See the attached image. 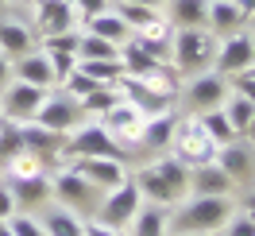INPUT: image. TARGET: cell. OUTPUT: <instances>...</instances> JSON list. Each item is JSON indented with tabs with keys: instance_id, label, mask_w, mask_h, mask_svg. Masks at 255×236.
Segmentation results:
<instances>
[{
	"instance_id": "cell-23",
	"label": "cell",
	"mask_w": 255,
	"mask_h": 236,
	"mask_svg": "<svg viewBox=\"0 0 255 236\" xmlns=\"http://www.w3.org/2000/svg\"><path fill=\"white\" fill-rule=\"evenodd\" d=\"M174 128H178V116H174V112L147 116L143 128H139V143L151 147V151H162V147H170V140H174Z\"/></svg>"
},
{
	"instance_id": "cell-7",
	"label": "cell",
	"mask_w": 255,
	"mask_h": 236,
	"mask_svg": "<svg viewBox=\"0 0 255 236\" xmlns=\"http://www.w3.org/2000/svg\"><path fill=\"white\" fill-rule=\"evenodd\" d=\"M50 89H39V85H27V81H8L4 85V97H0V116L4 120H16V124H27L39 116L43 101H47Z\"/></svg>"
},
{
	"instance_id": "cell-48",
	"label": "cell",
	"mask_w": 255,
	"mask_h": 236,
	"mask_svg": "<svg viewBox=\"0 0 255 236\" xmlns=\"http://www.w3.org/2000/svg\"><path fill=\"white\" fill-rule=\"evenodd\" d=\"M0 236H16L12 229H8V221H0Z\"/></svg>"
},
{
	"instance_id": "cell-51",
	"label": "cell",
	"mask_w": 255,
	"mask_h": 236,
	"mask_svg": "<svg viewBox=\"0 0 255 236\" xmlns=\"http://www.w3.org/2000/svg\"><path fill=\"white\" fill-rule=\"evenodd\" d=\"M66 4H78V0H66Z\"/></svg>"
},
{
	"instance_id": "cell-42",
	"label": "cell",
	"mask_w": 255,
	"mask_h": 236,
	"mask_svg": "<svg viewBox=\"0 0 255 236\" xmlns=\"http://www.w3.org/2000/svg\"><path fill=\"white\" fill-rule=\"evenodd\" d=\"M85 236H124L120 229H109V225H101V221H85Z\"/></svg>"
},
{
	"instance_id": "cell-47",
	"label": "cell",
	"mask_w": 255,
	"mask_h": 236,
	"mask_svg": "<svg viewBox=\"0 0 255 236\" xmlns=\"http://www.w3.org/2000/svg\"><path fill=\"white\" fill-rule=\"evenodd\" d=\"M124 4H143V8H162L166 0H124Z\"/></svg>"
},
{
	"instance_id": "cell-30",
	"label": "cell",
	"mask_w": 255,
	"mask_h": 236,
	"mask_svg": "<svg viewBox=\"0 0 255 236\" xmlns=\"http://www.w3.org/2000/svg\"><path fill=\"white\" fill-rule=\"evenodd\" d=\"M197 120H201V128L209 132V140L217 143V147H224V143L240 140L236 128L228 124V116H224V109H209V112H197Z\"/></svg>"
},
{
	"instance_id": "cell-36",
	"label": "cell",
	"mask_w": 255,
	"mask_h": 236,
	"mask_svg": "<svg viewBox=\"0 0 255 236\" xmlns=\"http://www.w3.org/2000/svg\"><path fill=\"white\" fill-rule=\"evenodd\" d=\"M81 47V31L70 27V31H58V35H47L43 39V50H62V54H78Z\"/></svg>"
},
{
	"instance_id": "cell-1",
	"label": "cell",
	"mask_w": 255,
	"mask_h": 236,
	"mask_svg": "<svg viewBox=\"0 0 255 236\" xmlns=\"http://www.w3.org/2000/svg\"><path fill=\"white\" fill-rule=\"evenodd\" d=\"M131 182L139 186L143 202L166 205V209H174L178 202H186V198H190V167H186V163H178L174 155H162L159 163L143 167Z\"/></svg>"
},
{
	"instance_id": "cell-17",
	"label": "cell",
	"mask_w": 255,
	"mask_h": 236,
	"mask_svg": "<svg viewBox=\"0 0 255 236\" xmlns=\"http://www.w3.org/2000/svg\"><path fill=\"white\" fill-rule=\"evenodd\" d=\"M12 78H16V81H27V85H39V89H54V85H58L54 70H50L47 50H39V47L27 50L23 58L12 62Z\"/></svg>"
},
{
	"instance_id": "cell-28",
	"label": "cell",
	"mask_w": 255,
	"mask_h": 236,
	"mask_svg": "<svg viewBox=\"0 0 255 236\" xmlns=\"http://www.w3.org/2000/svg\"><path fill=\"white\" fill-rule=\"evenodd\" d=\"M8 190L16 194V202H27V205H39L50 198V174H31V178H16V182H8Z\"/></svg>"
},
{
	"instance_id": "cell-6",
	"label": "cell",
	"mask_w": 255,
	"mask_h": 236,
	"mask_svg": "<svg viewBox=\"0 0 255 236\" xmlns=\"http://www.w3.org/2000/svg\"><path fill=\"white\" fill-rule=\"evenodd\" d=\"M139 205H143L139 186H135L131 178H124V182H120L116 190H109V198L101 202L97 221H101V225H109V229H120V233H124L128 225H131V217L139 213Z\"/></svg>"
},
{
	"instance_id": "cell-14",
	"label": "cell",
	"mask_w": 255,
	"mask_h": 236,
	"mask_svg": "<svg viewBox=\"0 0 255 236\" xmlns=\"http://www.w3.org/2000/svg\"><path fill=\"white\" fill-rule=\"evenodd\" d=\"M70 171H78L93 190H105V194L128 178L124 163H116V159H70Z\"/></svg>"
},
{
	"instance_id": "cell-15",
	"label": "cell",
	"mask_w": 255,
	"mask_h": 236,
	"mask_svg": "<svg viewBox=\"0 0 255 236\" xmlns=\"http://www.w3.org/2000/svg\"><path fill=\"white\" fill-rule=\"evenodd\" d=\"M78 23V8L66 4V0H35V31L43 35H58V31H70Z\"/></svg>"
},
{
	"instance_id": "cell-38",
	"label": "cell",
	"mask_w": 255,
	"mask_h": 236,
	"mask_svg": "<svg viewBox=\"0 0 255 236\" xmlns=\"http://www.w3.org/2000/svg\"><path fill=\"white\" fill-rule=\"evenodd\" d=\"M8 229H12L16 236H47V229H43V221L27 217V213H12V217H8Z\"/></svg>"
},
{
	"instance_id": "cell-50",
	"label": "cell",
	"mask_w": 255,
	"mask_h": 236,
	"mask_svg": "<svg viewBox=\"0 0 255 236\" xmlns=\"http://www.w3.org/2000/svg\"><path fill=\"white\" fill-rule=\"evenodd\" d=\"M174 236H201V233H174Z\"/></svg>"
},
{
	"instance_id": "cell-33",
	"label": "cell",
	"mask_w": 255,
	"mask_h": 236,
	"mask_svg": "<svg viewBox=\"0 0 255 236\" xmlns=\"http://www.w3.org/2000/svg\"><path fill=\"white\" fill-rule=\"evenodd\" d=\"M78 58H120V47H116V43H109V39H97V35L81 31Z\"/></svg>"
},
{
	"instance_id": "cell-8",
	"label": "cell",
	"mask_w": 255,
	"mask_h": 236,
	"mask_svg": "<svg viewBox=\"0 0 255 236\" xmlns=\"http://www.w3.org/2000/svg\"><path fill=\"white\" fill-rule=\"evenodd\" d=\"M116 89L124 93V101H131L143 116H162V112H174V93H162L159 85H151L143 78H120Z\"/></svg>"
},
{
	"instance_id": "cell-43",
	"label": "cell",
	"mask_w": 255,
	"mask_h": 236,
	"mask_svg": "<svg viewBox=\"0 0 255 236\" xmlns=\"http://www.w3.org/2000/svg\"><path fill=\"white\" fill-rule=\"evenodd\" d=\"M8 81H12V62H8L4 54H0V89H4Z\"/></svg>"
},
{
	"instance_id": "cell-41",
	"label": "cell",
	"mask_w": 255,
	"mask_h": 236,
	"mask_svg": "<svg viewBox=\"0 0 255 236\" xmlns=\"http://www.w3.org/2000/svg\"><path fill=\"white\" fill-rule=\"evenodd\" d=\"M16 194H12V190H8V186H0V221H8V217H12V213H16Z\"/></svg>"
},
{
	"instance_id": "cell-12",
	"label": "cell",
	"mask_w": 255,
	"mask_h": 236,
	"mask_svg": "<svg viewBox=\"0 0 255 236\" xmlns=\"http://www.w3.org/2000/svg\"><path fill=\"white\" fill-rule=\"evenodd\" d=\"M81 105L74 101V97H66V93H58V97H50L47 93V101H43V109H39V116H35V124H43V128H50V132H74V128L81 124Z\"/></svg>"
},
{
	"instance_id": "cell-44",
	"label": "cell",
	"mask_w": 255,
	"mask_h": 236,
	"mask_svg": "<svg viewBox=\"0 0 255 236\" xmlns=\"http://www.w3.org/2000/svg\"><path fill=\"white\" fill-rule=\"evenodd\" d=\"M240 209H244L248 217H255V190H248V194H244V202H240Z\"/></svg>"
},
{
	"instance_id": "cell-5",
	"label": "cell",
	"mask_w": 255,
	"mask_h": 236,
	"mask_svg": "<svg viewBox=\"0 0 255 236\" xmlns=\"http://www.w3.org/2000/svg\"><path fill=\"white\" fill-rule=\"evenodd\" d=\"M170 155L186 167H201V163H213L217 159V143L209 140V132L201 128L197 116L190 120H178L174 128V140H170Z\"/></svg>"
},
{
	"instance_id": "cell-45",
	"label": "cell",
	"mask_w": 255,
	"mask_h": 236,
	"mask_svg": "<svg viewBox=\"0 0 255 236\" xmlns=\"http://www.w3.org/2000/svg\"><path fill=\"white\" fill-rule=\"evenodd\" d=\"M236 8L244 12V16H255V0H236Z\"/></svg>"
},
{
	"instance_id": "cell-4",
	"label": "cell",
	"mask_w": 255,
	"mask_h": 236,
	"mask_svg": "<svg viewBox=\"0 0 255 236\" xmlns=\"http://www.w3.org/2000/svg\"><path fill=\"white\" fill-rule=\"evenodd\" d=\"M62 155L66 159H116V163H124L128 147L93 120V124H78L70 136H66Z\"/></svg>"
},
{
	"instance_id": "cell-22",
	"label": "cell",
	"mask_w": 255,
	"mask_h": 236,
	"mask_svg": "<svg viewBox=\"0 0 255 236\" xmlns=\"http://www.w3.org/2000/svg\"><path fill=\"white\" fill-rule=\"evenodd\" d=\"M244 12L236 8V0H209V16H205V27L217 39H224V35L240 31V23H244Z\"/></svg>"
},
{
	"instance_id": "cell-9",
	"label": "cell",
	"mask_w": 255,
	"mask_h": 236,
	"mask_svg": "<svg viewBox=\"0 0 255 236\" xmlns=\"http://www.w3.org/2000/svg\"><path fill=\"white\" fill-rule=\"evenodd\" d=\"M255 62V35L248 31H232L221 39V47H217V58H213V70L224 74V78H232L240 70H248Z\"/></svg>"
},
{
	"instance_id": "cell-34",
	"label": "cell",
	"mask_w": 255,
	"mask_h": 236,
	"mask_svg": "<svg viewBox=\"0 0 255 236\" xmlns=\"http://www.w3.org/2000/svg\"><path fill=\"white\" fill-rule=\"evenodd\" d=\"M116 16L128 23V31H143L147 23H155L162 12H159V8H143V4H124V8L116 12Z\"/></svg>"
},
{
	"instance_id": "cell-29",
	"label": "cell",
	"mask_w": 255,
	"mask_h": 236,
	"mask_svg": "<svg viewBox=\"0 0 255 236\" xmlns=\"http://www.w3.org/2000/svg\"><path fill=\"white\" fill-rule=\"evenodd\" d=\"M209 0H170V23L174 27H205Z\"/></svg>"
},
{
	"instance_id": "cell-40",
	"label": "cell",
	"mask_w": 255,
	"mask_h": 236,
	"mask_svg": "<svg viewBox=\"0 0 255 236\" xmlns=\"http://www.w3.org/2000/svg\"><path fill=\"white\" fill-rule=\"evenodd\" d=\"M74 8H78V16H97V12H109V0H78V4H74Z\"/></svg>"
},
{
	"instance_id": "cell-52",
	"label": "cell",
	"mask_w": 255,
	"mask_h": 236,
	"mask_svg": "<svg viewBox=\"0 0 255 236\" xmlns=\"http://www.w3.org/2000/svg\"><path fill=\"white\" fill-rule=\"evenodd\" d=\"M209 236H221V233H209Z\"/></svg>"
},
{
	"instance_id": "cell-24",
	"label": "cell",
	"mask_w": 255,
	"mask_h": 236,
	"mask_svg": "<svg viewBox=\"0 0 255 236\" xmlns=\"http://www.w3.org/2000/svg\"><path fill=\"white\" fill-rule=\"evenodd\" d=\"M85 31L97 35V39H109V43H116V47H124L128 39H131V31H128V23L116 12H97V16L85 19Z\"/></svg>"
},
{
	"instance_id": "cell-49",
	"label": "cell",
	"mask_w": 255,
	"mask_h": 236,
	"mask_svg": "<svg viewBox=\"0 0 255 236\" xmlns=\"http://www.w3.org/2000/svg\"><path fill=\"white\" fill-rule=\"evenodd\" d=\"M244 74H248V78H252V81H255V62H252V66H248V70H244Z\"/></svg>"
},
{
	"instance_id": "cell-32",
	"label": "cell",
	"mask_w": 255,
	"mask_h": 236,
	"mask_svg": "<svg viewBox=\"0 0 255 236\" xmlns=\"http://www.w3.org/2000/svg\"><path fill=\"white\" fill-rule=\"evenodd\" d=\"M19 151H27V147H23V132H19V124L0 116V163H12Z\"/></svg>"
},
{
	"instance_id": "cell-39",
	"label": "cell",
	"mask_w": 255,
	"mask_h": 236,
	"mask_svg": "<svg viewBox=\"0 0 255 236\" xmlns=\"http://www.w3.org/2000/svg\"><path fill=\"white\" fill-rule=\"evenodd\" d=\"M47 58H50V70H54V78L62 81L66 74H74L78 70V54H62V50H47Z\"/></svg>"
},
{
	"instance_id": "cell-20",
	"label": "cell",
	"mask_w": 255,
	"mask_h": 236,
	"mask_svg": "<svg viewBox=\"0 0 255 236\" xmlns=\"http://www.w3.org/2000/svg\"><path fill=\"white\" fill-rule=\"evenodd\" d=\"M124 236H170V209L155 202H143L139 213L131 217V225L124 229Z\"/></svg>"
},
{
	"instance_id": "cell-46",
	"label": "cell",
	"mask_w": 255,
	"mask_h": 236,
	"mask_svg": "<svg viewBox=\"0 0 255 236\" xmlns=\"http://www.w3.org/2000/svg\"><path fill=\"white\" fill-rule=\"evenodd\" d=\"M240 140H252L255 143V112H252V120H248V128H244V136Z\"/></svg>"
},
{
	"instance_id": "cell-35",
	"label": "cell",
	"mask_w": 255,
	"mask_h": 236,
	"mask_svg": "<svg viewBox=\"0 0 255 236\" xmlns=\"http://www.w3.org/2000/svg\"><path fill=\"white\" fill-rule=\"evenodd\" d=\"M4 171H8V178L16 182V178H31V174H43V163H39V155H31V151H19L12 163H4Z\"/></svg>"
},
{
	"instance_id": "cell-3",
	"label": "cell",
	"mask_w": 255,
	"mask_h": 236,
	"mask_svg": "<svg viewBox=\"0 0 255 236\" xmlns=\"http://www.w3.org/2000/svg\"><path fill=\"white\" fill-rule=\"evenodd\" d=\"M221 39L209 27H174L170 31V66L178 74H205L217 58Z\"/></svg>"
},
{
	"instance_id": "cell-13",
	"label": "cell",
	"mask_w": 255,
	"mask_h": 236,
	"mask_svg": "<svg viewBox=\"0 0 255 236\" xmlns=\"http://www.w3.org/2000/svg\"><path fill=\"white\" fill-rule=\"evenodd\" d=\"M93 194H101V190H93L85 178H81L78 171H70V167H62V171L50 178V198H62L66 209H89L93 205Z\"/></svg>"
},
{
	"instance_id": "cell-31",
	"label": "cell",
	"mask_w": 255,
	"mask_h": 236,
	"mask_svg": "<svg viewBox=\"0 0 255 236\" xmlns=\"http://www.w3.org/2000/svg\"><path fill=\"white\" fill-rule=\"evenodd\" d=\"M221 109L228 116V124L236 128V136H244V128H248V120H252V112H255V101H248V97H240V93H228Z\"/></svg>"
},
{
	"instance_id": "cell-10",
	"label": "cell",
	"mask_w": 255,
	"mask_h": 236,
	"mask_svg": "<svg viewBox=\"0 0 255 236\" xmlns=\"http://www.w3.org/2000/svg\"><path fill=\"white\" fill-rule=\"evenodd\" d=\"M232 93V85H228V78L224 74H217V70H209V74H197V78L182 89V97H186V105H190L193 112H209V109H221L224 97Z\"/></svg>"
},
{
	"instance_id": "cell-25",
	"label": "cell",
	"mask_w": 255,
	"mask_h": 236,
	"mask_svg": "<svg viewBox=\"0 0 255 236\" xmlns=\"http://www.w3.org/2000/svg\"><path fill=\"white\" fill-rule=\"evenodd\" d=\"M78 70L93 85H116L124 78V62L120 58H78Z\"/></svg>"
},
{
	"instance_id": "cell-11",
	"label": "cell",
	"mask_w": 255,
	"mask_h": 236,
	"mask_svg": "<svg viewBox=\"0 0 255 236\" xmlns=\"http://www.w3.org/2000/svg\"><path fill=\"white\" fill-rule=\"evenodd\" d=\"M143 112L135 109L131 101H120V105H112L105 116H97V124L105 128L109 136H116V140L124 143V147H131V143H139V128H143Z\"/></svg>"
},
{
	"instance_id": "cell-19",
	"label": "cell",
	"mask_w": 255,
	"mask_h": 236,
	"mask_svg": "<svg viewBox=\"0 0 255 236\" xmlns=\"http://www.w3.org/2000/svg\"><path fill=\"white\" fill-rule=\"evenodd\" d=\"M19 132H23V147H27L31 155H39V163H54V159L62 155V147H66L62 132H50V128L35 124V120L19 124Z\"/></svg>"
},
{
	"instance_id": "cell-18",
	"label": "cell",
	"mask_w": 255,
	"mask_h": 236,
	"mask_svg": "<svg viewBox=\"0 0 255 236\" xmlns=\"http://www.w3.org/2000/svg\"><path fill=\"white\" fill-rule=\"evenodd\" d=\"M213 163H217L232 182H248L255 174V155L244 140H232V143H224V147H217V159H213Z\"/></svg>"
},
{
	"instance_id": "cell-16",
	"label": "cell",
	"mask_w": 255,
	"mask_h": 236,
	"mask_svg": "<svg viewBox=\"0 0 255 236\" xmlns=\"http://www.w3.org/2000/svg\"><path fill=\"white\" fill-rule=\"evenodd\" d=\"M232 190H236V182H232L217 163L190 167V194L193 198H228Z\"/></svg>"
},
{
	"instance_id": "cell-21",
	"label": "cell",
	"mask_w": 255,
	"mask_h": 236,
	"mask_svg": "<svg viewBox=\"0 0 255 236\" xmlns=\"http://www.w3.org/2000/svg\"><path fill=\"white\" fill-rule=\"evenodd\" d=\"M35 31L27 23H16V19H8V23H0V54L12 62V58H23L27 50H35Z\"/></svg>"
},
{
	"instance_id": "cell-26",
	"label": "cell",
	"mask_w": 255,
	"mask_h": 236,
	"mask_svg": "<svg viewBox=\"0 0 255 236\" xmlns=\"http://www.w3.org/2000/svg\"><path fill=\"white\" fill-rule=\"evenodd\" d=\"M43 229H47V236H85V221L74 209L58 205V209H50L43 217Z\"/></svg>"
},
{
	"instance_id": "cell-37",
	"label": "cell",
	"mask_w": 255,
	"mask_h": 236,
	"mask_svg": "<svg viewBox=\"0 0 255 236\" xmlns=\"http://www.w3.org/2000/svg\"><path fill=\"white\" fill-rule=\"evenodd\" d=\"M221 236H255V217H248L244 209H236L232 217L224 221V229H221Z\"/></svg>"
},
{
	"instance_id": "cell-27",
	"label": "cell",
	"mask_w": 255,
	"mask_h": 236,
	"mask_svg": "<svg viewBox=\"0 0 255 236\" xmlns=\"http://www.w3.org/2000/svg\"><path fill=\"white\" fill-rule=\"evenodd\" d=\"M120 101H124V93H120L116 85H93V89L81 97L78 105H81V112H85V116H93V120H97V116H105L112 105H120Z\"/></svg>"
},
{
	"instance_id": "cell-2",
	"label": "cell",
	"mask_w": 255,
	"mask_h": 236,
	"mask_svg": "<svg viewBox=\"0 0 255 236\" xmlns=\"http://www.w3.org/2000/svg\"><path fill=\"white\" fill-rule=\"evenodd\" d=\"M236 213L232 194L228 198H190V202H178L170 213V233H221L224 221Z\"/></svg>"
}]
</instances>
